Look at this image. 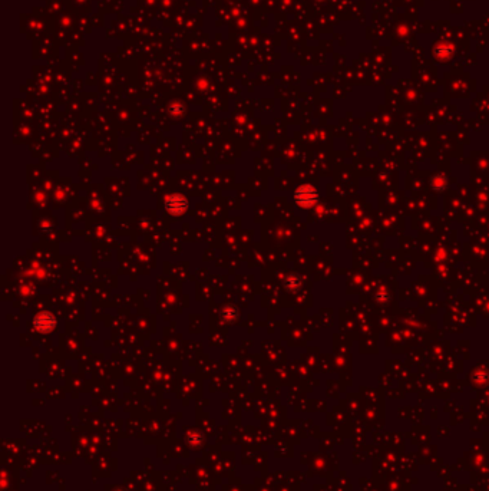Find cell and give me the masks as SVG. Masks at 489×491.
<instances>
[{"mask_svg": "<svg viewBox=\"0 0 489 491\" xmlns=\"http://www.w3.org/2000/svg\"><path fill=\"white\" fill-rule=\"evenodd\" d=\"M296 200L297 203L302 204L304 207L311 205L316 200V193L311 187H302L297 193H296Z\"/></svg>", "mask_w": 489, "mask_h": 491, "instance_id": "obj_1", "label": "cell"}, {"mask_svg": "<svg viewBox=\"0 0 489 491\" xmlns=\"http://www.w3.org/2000/svg\"><path fill=\"white\" fill-rule=\"evenodd\" d=\"M167 210L169 213H174V214H181L184 213L186 210V201L184 197L181 196H174L168 198L167 201Z\"/></svg>", "mask_w": 489, "mask_h": 491, "instance_id": "obj_2", "label": "cell"}, {"mask_svg": "<svg viewBox=\"0 0 489 491\" xmlns=\"http://www.w3.org/2000/svg\"><path fill=\"white\" fill-rule=\"evenodd\" d=\"M34 325L39 330L48 332L51 330L52 327L55 326V318L52 316L51 313H40L36 319H34Z\"/></svg>", "mask_w": 489, "mask_h": 491, "instance_id": "obj_3", "label": "cell"}]
</instances>
